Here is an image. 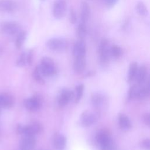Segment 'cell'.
<instances>
[{
	"instance_id": "obj_1",
	"label": "cell",
	"mask_w": 150,
	"mask_h": 150,
	"mask_svg": "<svg viewBox=\"0 0 150 150\" xmlns=\"http://www.w3.org/2000/svg\"><path fill=\"white\" fill-rule=\"evenodd\" d=\"M96 141L101 150H107L115 145L110 134L105 130L100 131L97 133Z\"/></svg>"
},
{
	"instance_id": "obj_2",
	"label": "cell",
	"mask_w": 150,
	"mask_h": 150,
	"mask_svg": "<svg viewBox=\"0 0 150 150\" xmlns=\"http://www.w3.org/2000/svg\"><path fill=\"white\" fill-rule=\"evenodd\" d=\"M149 94L150 93L145 86H142L141 84H136L129 88L128 92V99H142Z\"/></svg>"
},
{
	"instance_id": "obj_3",
	"label": "cell",
	"mask_w": 150,
	"mask_h": 150,
	"mask_svg": "<svg viewBox=\"0 0 150 150\" xmlns=\"http://www.w3.org/2000/svg\"><path fill=\"white\" fill-rule=\"evenodd\" d=\"M39 66L42 74L45 76H52L57 72L53 61L47 57H44L42 59Z\"/></svg>"
},
{
	"instance_id": "obj_4",
	"label": "cell",
	"mask_w": 150,
	"mask_h": 150,
	"mask_svg": "<svg viewBox=\"0 0 150 150\" xmlns=\"http://www.w3.org/2000/svg\"><path fill=\"white\" fill-rule=\"evenodd\" d=\"M17 132L23 136H33L40 132L41 127L36 122L31 123L26 125H19L17 127Z\"/></svg>"
},
{
	"instance_id": "obj_5",
	"label": "cell",
	"mask_w": 150,
	"mask_h": 150,
	"mask_svg": "<svg viewBox=\"0 0 150 150\" xmlns=\"http://www.w3.org/2000/svg\"><path fill=\"white\" fill-rule=\"evenodd\" d=\"M98 56L100 63L102 65H106L110 59V48H109L108 42L106 39H103L98 46Z\"/></svg>"
},
{
	"instance_id": "obj_6",
	"label": "cell",
	"mask_w": 150,
	"mask_h": 150,
	"mask_svg": "<svg viewBox=\"0 0 150 150\" xmlns=\"http://www.w3.org/2000/svg\"><path fill=\"white\" fill-rule=\"evenodd\" d=\"M91 103L94 108L100 112L107 105V98L101 93H95L91 96Z\"/></svg>"
},
{
	"instance_id": "obj_7",
	"label": "cell",
	"mask_w": 150,
	"mask_h": 150,
	"mask_svg": "<svg viewBox=\"0 0 150 150\" xmlns=\"http://www.w3.org/2000/svg\"><path fill=\"white\" fill-rule=\"evenodd\" d=\"M47 47L53 51H63L67 47V42L64 39L52 38L47 40Z\"/></svg>"
},
{
	"instance_id": "obj_8",
	"label": "cell",
	"mask_w": 150,
	"mask_h": 150,
	"mask_svg": "<svg viewBox=\"0 0 150 150\" xmlns=\"http://www.w3.org/2000/svg\"><path fill=\"white\" fill-rule=\"evenodd\" d=\"M20 27L14 22H4L0 23V32L7 35H13L18 33Z\"/></svg>"
},
{
	"instance_id": "obj_9",
	"label": "cell",
	"mask_w": 150,
	"mask_h": 150,
	"mask_svg": "<svg viewBox=\"0 0 150 150\" xmlns=\"http://www.w3.org/2000/svg\"><path fill=\"white\" fill-rule=\"evenodd\" d=\"M66 12V2L65 0H56L53 8V15L57 19L63 17Z\"/></svg>"
},
{
	"instance_id": "obj_10",
	"label": "cell",
	"mask_w": 150,
	"mask_h": 150,
	"mask_svg": "<svg viewBox=\"0 0 150 150\" xmlns=\"http://www.w3.org/2000/svg\"><path fill=\"white\" fill-rule=\"evenodd\" d=\"M97 120V115L92 111L86 110L80 116V122L83 127H89L96 122Z\"/></svg>"
},
{
	"instance_id": "obj_11",
	"label": "cell",
	"mask_w": 150,
	"mask_h": 150,
	"mask_svg": "<svg viewBox=\"0 0 150 150\" xmlns=\"http://www.w3.org/2000/svg\"><path fill=\"white\" fill-rule=\"evenodd\" d=\"M36 144L35 137L23 136L19 142L21 150H33Z\"/></svg>"
},
{
	"instance_id": "obj_12",
	"label": "cell",
	"mask_w": 150,
	"mask_h": 150,
	"mask_svg": "<svg viewBox=\"0 0 150 150\" xmlns=\"http://www.w3.org/2000/svg\"><path fill=\"white\" fill-rule=\"evenodd\" d=\"M74 97V94L71 90L68 89H63L58 96L57 102L61 106L66 105Z\"/></svg>"
},
{
	"instance_id": "obj_13",
	"label": "cell",
	"mask_w": 150,
	"mask_h": 150,
	"mask_svg": "<svg viewBox=\"0 0 150 150\" xmlns=\"http://www.w3.org/2000/svg\"><path fill=\"white\" fill-rule=\"evenodd\" d=\"M86 53V44L83 40L79 39L74 45L73 54L74 57H85Z\"/></svg>"
},
{
	"instance_id": "obj_14",
	"label": "cell",
	"mask_w": 150,
	"mask_h": 150,
	"mask_svg": "<svg viewBox=\"0 0 150 150\" xmlns=\"http://www.w3.org/2000/svg\"><path fill=\"white\" fill-rule=\"evenodd\" d=\"M25 107L29 111H36L40 106V101L37 97L25 99L23 101Z\"/></svg>"
},
{
	"instance_id": "obj_15",
	"label": "cell",
	"mask_w": 150,
	"mask_h": 150,
	"mask_svg": "<svg viewBox=\"0 0 150 150\" xmlns=\"http://www.w3.org/2000/svg\"><path fill=\"white\" fill-rule=\"evenodd\" d=\"M118 124L120 128L124 131H128L131 128V121L127 115L123 113H120L118 116Z\"/></svg>"
},
{
	"instance_id": "obj_16",
	"label": "cell",
	"mask_w": 150,
	"mask_h": 150,
	"mask_svg": "<svg viewBox=\"0 0 150 150\" xmlns=\"http://www.w3.org/2000/svg\"><path fill=\"white\" fill-rule=\"evenodd\" d=\"M16 6V3L12 0H0V12H11Z\"/></svg>"
},
{
	"instance_id": "obj_17",
	"label": "cell",
	"mask_w": 150,
	"mask_h": 150,
	"mask_svg": "<svg viewBox=\"0 0 150 150\" xmlns=\"http://www.w3.org/2000/svg\"><path fill=\"white\" fill-rule=\"evenodd\" d=\"M86 67V59L85 57H74L73 69L76 73H81L83 72Z\"/></svg>"
},
{
	"instance_id": "obj_18",
	"label": "cell",
	"mask_w": 150,
	"mask_h": 150,
	"mask_svg": "<svg viewBox=\"0 0 150 150\" xmlns=\"http://www.w3.org/2000/svg\"><path fill=\"white\" fill-rule=\"evenodd\" d=\"M90 14V6L86 2H82L80 6V19L81 22L85 23L89 18Z\"/></svg>"
},
{
	"instance_id": "obj_19",
	"label": "cell",
	"mask_w": 150,
	"mask_h": 150,
	"mask_svg": "<svg viewBox=\"0 0 150 150\" xmlns=\"http://www.w3.org/2000/svg\"><path fill=\"white\" fill-rule=\"evenodd\" d=\"M14 103L12 97L8 94H0V107L10 108Z\"/></svg>"
},
{
	"instance_id": "obj_20",
	"label": "cell",
	"mask_w": 150,
	"mask_h": 150,
	"mask_svg": "<svg viewBox=\"0 0 150 150\" xmlns=\"http://www.w3.org/2000/svg\"><path fill=\"white\" fill-rule=\"evenodd\" d=\"M66 145V138L63 134H57L54 138V145L56 149L63 150Z\"/></svg>"
},
{
	"instance_id": "obj_21",
	"label": "cell",
	"mask_w": 150,
	"mask_h": 150,
	"mask_svg": "<svg viewBox=\"0 0 150 150\" xmlns=\"http://www.w3.org/2000/svg\"><path fill=\"white\" fill-rule=\"evenodd\" d=\"M147 75V69L145 66H141L138 67L135 80L137 84H142L145 80Z\"/></svg>"
},
{
	"instance_id": "obj_22",
	"label": "cell",
	"mask_w": 150,
	"mask_h": 150,
	"mask_svg": "<svg viewBox=\"0 0 150 150\" xmlns=\"http://www.w3.org/2000/svg\"><path fill=\"white\" fill-rule=\"evenodd\" d=\"M138 69V64L135 62H131L129 66L128 76H127V81L129 83L135 80L137 71Z\"/></svg>"
},
{
	"instance_id": "obj_23",
	"label": "cell",
	"mask_w": 150,
	"mask_h": 150,
	"mask_svg": "<svg viewBox=\"0 0 150 150\" xmlns=\"http://www.w3.org/2000/svg\"><path fill=\"white\" fill-rule=\"evenodd\" d=\"M87 33V29L86 26V23L82 22L78 25L76 29V36L79 39L83 40Z\"/></svg>"
},
{
	"instance_id": "obj_24",
	"label": "cell",
	"mask_w": 150,
	"mask_h": 150,
	"mask_svg": "<svg viewBox=\"0 0 150 150\" xmlns=\"http://www.w3.org/2000/svg\"><path fill=\"white\" fill-rule=\"evenodd\" d=\"M136 11L139 15L141 16L145 17L147 16L148 13V9L146 6V5L142 2H138L136 5Z\"/></svg>"
},
{
	"instance_id": "obj_25",
	"label": "cell",
	"mask_w": 150,
	"mask_h": 150,
	"mask_svg": "<svg viewBox=\"0 0 150 150\" xmlns=\"http://www.w3.org/2000/svg\"><path fill=\"white\" fill-rule=\"evenodd\" d=\"M26 33L25 31H22L19 33L15 40V46L17 49H19L21 48L26 39Z\"/></svg>"
},
{
	"instance_id": "obj_26",
	"label": "cell",
	"mask_w": 150,
	"mask_h": 150,
	"mask_svg": "<svg viewBox=\"0 0 150 150\" xmlns=\"http://www.w3.org/2000/svg\"><path fill=\"white\" fill-rule=\"evenodd\" d=\"M42 76L43 74L40 71L39 66H38L36 67L33 72V77L37 83L40 84H43L45 83V81L42 77Z\"/></svg>"
},
{
	"instance_id": "obj_27",
	"label": "cell",
	"mask_w": 150,
	"mask_h": 150,
	"mask_svg": "<svg viewBox=\"0 0 150 150\" xmlns=\"http://www.w3.org/2000/svg\"><path fill=\"white\" fill-rule=\"evenodd\" d=\"M122 54L121 47L118 45H112L110 48V55L114 58H119Z\"/></svg>"
},
{
	"instance_id": "obj_28",
	"label": "cell",
	"mask_w": 150,
	"mask_h": 150,
	"mask_svg": "<svg viewBox=\"0 0 150 150\" xmlns=\"http://www.w3.org/2000/svg\"><path fill=\"white\" fill-rule=\"evenodd\" d=\"M84 91V85L83 84H80L77 85L75 89L74 94V100L76 103H78L81 100Z\"/></svg>"
},
{
	"instance_id": "obj_29",
	"label": "cell",
	"mask_w": 150,
	"mask_h": 150,
	"mask_svg": "<svg viewBox=\"0 0 150 150\" xmlns=\"http://www.w3.org/2000/svg\"><path fill=\"white\" fill-rule=\"evenodd\" d=\"M27 52H23L21 54L19 57H18L17 61H16V65L19 67H23L25 66L26 64H28L27 63Z\"/></svg>"
},
{
	"instance_id": "obj_30",
	"label": "cell",
	"mask_w": 150,
	"mask_h": 150,
	"mask_svg": "<svg viewBox=\"0 0 150 150\" xmlns=\"http://www.w3.org/2000/svg\"><path fill=\"white\" fill-rule=\"evenodd\" d=\"M140 147L144 150H150V139H145L140 142Z\"/></svg>"
},
{
	"instance_id": "obj_31",
	"label": "cell",
	"mask_w": 150,
	"mask_h": 150,
	"mask_svg": "<svg viewBox=\"0 0 150 150\" xmlns=\"http://www.w3.org/2000/svg\"><path fill=\"white\" fill-rule=\"evenodd\" d=\"M69 21L71 23L74 24L77 21V16L76 12L73 9H71L69 12Z\"/></svg>"
},
{
	"instance_id": "obj_32",
	"label": "cell",
	"mask_w": 150,
	"mask_h": 150,
	"mask_svg": "<svg viewBox=\"0 0 150 150\" xmlns=\"http://www.w3.org/2000/svg\"><path fill=\"white\" fill-rule=\"evenodd\" d=\"M143 122L147 126L150 127V113H145L142 117Z\"/></svg>"
},
{
	"instance_id": "obj_33",
	"label": "cell",
	"mask_w": 150,
	"mask_h": 150,
	"mask_svg": "<svg viewBox=\"0 0 150 150\" xmlns=\"http://www.w3.org/2000/svg\"><path fill=\"white\" fill-rule=\"evenodd\" d=\"M33 50H30L27 52V63L30 65L32 64L33 61Z\"/></svg>"
},
{
	"instance_id": "obj_34",
	"label": "cell",
	"mask_w": 150,
	"mask_h": 150,
	"mask_svg": "<svg viewBox=\"0 0 150 150\" xmlns=\"http://www.w3.org/2000/svg\"><path fill=\"white\" fill-rule=\"evenodd\" d=\"M118 0H105V4L107 8H110L113 7L116 4V3L118 2Z\"/></svg>"
},
{
	"instance_id": "obj_35",
	"label": "cell",
	"mask_w": 150,
	"mask_h": 150,
	"mask_svg": "<svg viewBox=\"0 0 150 150\" xmlns=\"http://www.w3.org/2000/svg\"><path fill=\"white\" fill-rule=\"evenodd\" d=\"M146 87L147 88V89H148V90L149 91V93H150V78H149V80L148 81V82H147V84H146Z\"/></svg>"
}]
</instances>
